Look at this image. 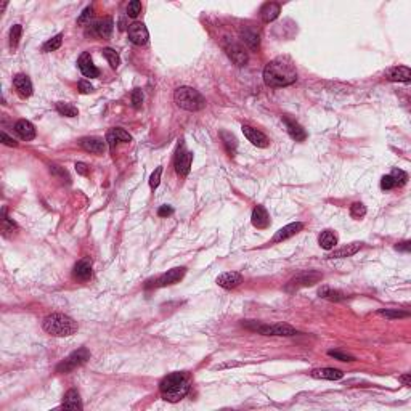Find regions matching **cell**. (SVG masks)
Masks as SVG:
<instances>
[{
    "label": "cell",
    "instance_id": "6da1fadb",
    "mask_svg": "<svg viewBox=\"0 0 411 411\" xmlns=\"http://www.w3.org/2000/svg\"><path fill=\"white\" fill-rule=\"evenodd\" d=\"M296 79V66L286 56H278L272 60L264 69V81L268 87H286L294 84Z\"/></svg>",
    "mask_w": 411,
    "mask_h": 411
},
{
    "label": "cell",
    "instance_id": "7a4b0ae2",
    "mask_svg": "<svg viewBox=\"0 0 411 411\" xmlns=\"http://www.w3.org/2000/svg\"><path fill=\"white\" fill-rule=\"evenodd\" d=\"M159 390L164 400L179 401L187 395L190 390V381L183 373H172L161 381Z\"/></svg>",
    "mask_w": 411,
    "mask_h": 411
},
{
    "label": "cell",
    "instance_id": "3957f363",
    "mask_svg": "<svg viewBox=\"0 0 411 411\" xmlns=\"http://www.w3.org/2000/svg\"><path fill=\"white\" fill-rule=\"evenodd\" d=\"M77 323L63 313H51L43 320V329L45 333L55 336V337H68L73 336L77 331Z\"/></svg>",
    "mask_w": 411,
    "mask_h": 411
},
{
    "label": "cell",
    "instance_id": "277c9868",
    "mask_svg": "<svg viewBox=\"0 0 411 411\" xmlns=\"http://www.w3.org/2000/svg\"><path fill=\"white\" fill-rule=\"evenodd\" d=\"M173 100H175L177 106L187 111H199L206 106V100L198 90L191 89V87H180L175 90L173 95Z\"/></svg>",
    "mask_w": 411,
    "mask_h": 411
},
{
    "label": "cell",
    "instance_id": "5b68a950",
    "mask_svg": "<svg viewBox=\"0 0 411 411\" xmlns=\"http://www.w3.org/2000/svg\"><path fill=\"white\" fill-rule=\"evenodd\" d=\"M243 325L248 329H252V331H256V333L264 334V336H296L297 334V331L287 325L270 326V325H264V323H257V321H244Z\"/></svg>",
    "mask_w": 411,
    "mask_h": 411
},
{
    "label": "cell",
    "instance_id": "8992f818",
    "mask_svg": "<svg viewBox=\"0 0 411 411\" xmlns=\"http://www.w3.org/2000/svg\"><path fill=\"white\" fill-rule=\"evenodd\" d=\"M90 358V352L87 350V348H79V350L73 352L69 357H66L63 362H61L58 366H56V373H69L76 370L77 366L84 365L87 360Z\"/></svg>",
    "mask_w": 411,
    "mask_h": 411
},
{
    "label": "cell",
    "instance_id": "52a82bcc",
    "mask_svg": "<svg viewBox=\"0 0 411 411\" xmlns=\"http://www.w3.org/2000/svg\"><path fill=\"white\" fill-rule=\"evenodd\" d=\"M321 278H323V275L318 272H313V270H310V272H302L287 283L286 291H297V289H301V287L313 286L315 283H318Z\"/></svg>",
    "mask_w": 411,
    "mask_h": 411
},
{
    "label": "cell",
    "instance_id": "ba28073f",
    "mask_svg": "<svg viewBox=\"0 0 411 411\" xmlns=\"http://www.w3.org/2000/svg\"><path fill=\"white\" fill-rule=\"evenodd\" d=\"M129 39L132 43H135V45L142 47L148 42V39H150V32H148L146 26L143 23L137 21L129 26Z\"/></svg>",
    "mask_w": 411,
    "mask_h": 411
},
{
    "label": "cell",
    "instance_id": "9c48e42d",
    "mask_svg": "<svg viewBox=\"0 0 411 411\" xmlns=\"http://www.w3.org/2000/svg\"><path fill=\"white\" fill-rule=\"evenodd\" d=\"M191 161H193V153L185 151V148L180 146L177 156H175V170L180 177H187L190 167H191Z\"/></svg>",
    "mask_w": 411,
    "mask_h": 411
},
{
    "label": "cell",
    "instance_id": "30bf717a",
    "mask_svg": "<svg viewBox=\"0 0 411 411\" xmlns=\"http://www.w3.org/2000/svg\"><path fill=\"white\" fill-rule=\"evenodd\" d=\"M223 47H225L226 55H228V56L231 58V61H233L234 65H238V66L246 65V61H248V53L244 51V48L240 45L238 42L228 40Z\"/></svg>",
    "mask_w": 411,
    "mask_h": 411
},
{
    "label": "cell",
    "instance_id": "8fae6325",
    "mask_svg": "<svg viewBox=\"0 0 411 411\" xmlns=\"http://www.w3.org/2000/svg\"><path fill=\"white\" fill-rule=\"evenodd\" d=\"M185 272L187 270L183 268V267H179V268H172L169 270L167 273H164L161 275L159 278L156 279V281L153 283L154 287H164V286H170V284H175L179 283L180 279L185 276Z\"/></svg>",
    "mask_w": 411,
    "mask_h": 411
},
{
    "label": "cell",
    "instance_id": "7c38bea8",
    "mask_svg": "<svg viewBox=\"0 0 411 411\" xmlns=\"http://www.w3.org/2000/svg\"><path fill=\"white\" fill-rule=\"evenodd\" d=\"M241 129H243L244 137H246L254 146H257V148H267L268 146V138H267L265 134H262L260 130L252 129L249 126H243Z\"/></svg>",
    "mask_w": 411,
    "mask_h": 411
},
{
    "label": "cell",
    "instance_id": "4fadbf2b",
    "mask_svg": "<svg viewBox=\"0 0 411 411\" xmlns=\"http://www.w3.org/2000/svg\"><path fill=\"white\" fill-rule=\"evenodd\" d=\"M106 145H108L106 140L98 138V137H87L81 140V146L84 150L95 154H103L104 150H106Z\"/></svg>",
    "mask_w": 411,
    "mask_h": 411
},
{
    "label": "cell",
    "instance_id": "5bb4252c",
    "mask_svg": "<svg viewBox=\"0 0 411 411\" xmlns=\"http://www.w3.org/2000/svg\"><path fill=\"white\" fill-rule=\"evenodd\" d=\"M13 85H15V89H16V92H18L20 97L28 98L32 95V82L26 74L15 76L13 77Z\"/></svg>",
    "mask_w": 411,
    "mask_h": 411
},
{
    "label": "cell",
    "instance_id": "9a60e30c",
    "mask_svg": "<svg viewBox=\"0 0 411 411\" xmlns=\"http://www.w3.org/2000/svg\"><path fill=\"white\" fill-rule=\"evenodd\" d=\"M302 228H304V223H301V222H296V223L286 225V226H283V228H279V230L276 231V234L273 236L272 243H281V241L289 240L291 236L297 234Z\"/></svg>",
    "mask_w": 411,
    "mask_h": 411
},
{
    "label": "cell",
    "instance_id": "2e32d148",
    "mask_svg": "<svg viewBox=\"0 0 411 411\" xmlns=\"http://www.w3.org/2000/svg\"><path fill=\"white\" fill-rule=\"evenodd\" d=\"M77 65H79V69H81V73L85 77H98L100 71L97 69V66L93 65V61L89 53H82L81 56H79Z\"/></svg>",
    "mask_w": 411,
    "mask_h": 411
},
{
    "label": "cell",
    "instance_id": "e0dca14e",
    "mask_svg": "<svg viewBox=\"0 0 411 411\" xmlns=\"http://www.w3.org/2000/svg\"><path fill=\"white\" fill-rule=\"evenodd\" d=\"M243 281V275L238 272H226L217 278V284L223 287V289H233Z\"/></svg>",
    "mask_w": 411,
    "mask_h": 411
},
{
    "label": "cell",
    "instance_id": "ac0fdd59",
    "mask_svg": "<svg viewBox=\"0 0 411 411\" xmlns=\"http://www.w3.org/2000/svg\"><path fill=\"white\" fill-rule=\"evenodd\" d=\"M252 225L259 230H264L270 225V217H268V212L265 211L264 206L254 207V211H252Z\"/></svg>",
    "mask_w": 411,
    "mask_h": 411
},
{
    "label": "cell",
    "instance_id": "d6986e66",
    "mask_svg": "<svg viewBox=\"0 0 411 411\" xmlns=\"http://www.w3.org/2000/svg\"><path fill=\"white\" fill-rule=\"evenodd\" d=\"M284 121V124H286V129H287V134H289V137L292 140H296V142H304L305 138H307V132L302 129L301 124H297L296 121H291L289 118H283Z\"/></svg>",
    "mask_w": 411,
    "mask_h": 411
},
{
    "label": "cell",
    "instance_id": "ffe728a7",
    "mask_svg": "<svg viewBox=\"0 0 411 411\" xmlns=\"http://www.w3.org/2000/svg\"><path fill=\"white\" fill-rule=\"evenodd\" d=\"M15 132L18 134L23 140H26V142H29V140H32L34 137H36V129H34V126L26 119H21V121L16 122Z\"/></svg>",
    "mask_w": 411,
    "mask_h": 411
},
{
    "label": "cell",
    "instance_id": "44dd1931",
    "mask_svg": "<svg viewBox=\"0 0 411 411\" xmlns=\"http://www.w3.org/2000/svg\"><path fill=\"white\" fill-rule=\"evenodd\" d=\"M279 12H281V7L275 2H268L260 8V18L264 23H272L279 16Z\"/></svg>",
    "mask_w": 411,
    "mask_h": 411
},
{
    "label": "cell",
    "instance_id": "7402d4cb",
    "mask_svg": "<svg viewBox=\"0 0 411 411\" xmlns=\"http://www.w3.org/2000/svg\"><path fill=\"white\" fill-rule=\"evenodd\" d=\"M387 79L393 82H409L411 79V71L406 66H395L390 68L387 71Z\"/></svg>",
    "mask_w": 411,
    "mask_h": 411
},
{
    "label": "cell",
    "instance_id": "603a6c76",
    "mask_svg": "<svg viewBox=\"0 0 411 411\" xmlns=\"http://www.w3.org/2000/svg\"><path fill=\"white\" fill-rule=\"evenodd\" d=\"M130 140H132V137H130L126 130H122V129H111L109 132L106 134V143L109 145L111 151L116 148L118 142H130Z\"/></svg>",
    "mask_w": 411,
    "mask_h": 411
},
{
    "label": "cell",
    "instance_id": "cb8c5ba5",
    "mask_svg": "<svg viewBox=\"0 0 411 411\" xmlns=\"http://www.w3.org/2000/svg\"><path fill=\"white\" fill-rule=\"evenodd\" d=\"M74 278L81 279V281H87L90 276H92V264L89 259H82L79 260L76 267H74V272H73Z\"/></svg>",
    "mask_w": 411,
    "mask_h": 411
},
{
    "label": "cell",
    "instance_id": "d4e9b609",
    "mask_svg": "<svg viewBox=\"0 0 411 411\" xmlns=\"http://www.w3.org/2000/svg\"><path fill=\"white\" fill-rule=\"evenodd\" d=\"M61 408L65 409H82V401H81V395L76 389H71L66 392V395L63 398V403H61Z\"/></svg>",
    "mask_w": 411,
    "mask_h": 411
},
{
    "label": "cell",
    "instance_id": "484cf974",
    "mask_svg": "<svg viewBox=\"0 0 411 411\" xmlns=\"http://www.w3.org/2000/svg\"><path fill=\"white\" fill-rule=\"evenodd\" d=\"M312 378H317V379H328V381H337L344 376V373L340 370H336V368H318V370H313L310 373Z\"/></svg>",
    "mask_w": 411,
    "mask_h": 411
},
{
    "label": "cell",
    "instance_id": "4316f807",
    "mask_svg": "<svg viewBox=\"0 0 411 411\" xmlns=\"http://www.w3.org/2000/svg\"><path fill=\"white\" fill-rule=\"evenodd\" d=\"M362 249V243H352V244H347V246H342L339 248L337 251L331 252L328 256L329 259H344V257H350L354 254H357L358 251Z\"/></svg>",
    "mask_w": 411,
    "mask_h": 411
},
{
    "label": "cell",
    "instance_id": "83f0119b",
    "mask_svg": "<svg viewBox=\"0 0 411 411\" xmlns=\"http://www.w3.org/2000/svg\"><path fill=\"white\" fill-rule=\"evenodd\" d=\"M112 28H114V23H112L111 18H104V20H100L98 23H95L93 29H95V34L103 39H108L112 32Z\"/></svg>",
    "mask_w": 411,
    "mask_h": 411
},
{
    "label": "cell",
    "instance_id": "f1b7e54d",
    "mask_svg": "<svg viewBox=\"0 0 411 411\" xmlns=\"http://www.w3.org/2000/svg\"><path fill=\"white\" fill-rule=\"evenodd\" d=\"M318 243H320V246L323 249L329 251V249H333L336 244H337V236H336V233H333L331 230H325V231L320 234Z\"/></svg>",
    "mask_w": 411,
    "mask_h": 411
},
{
    "label": "cell",
    "instance_id": "f546056e",
    "mask_svg": "<svg viewBox=\"0 0 411 411\" xmlns=\"http://www.w3.org/2000/svg\"><path fill=\"white\" fill-rule=\"evenodd\" d=\"M320 297H323V299H328L331 302H339V301H342L345 299V294L344 292H340L337 289H333V287H329V286H323L321 289L318 291Z\"/></svg>",
    "mask_w": 411,
    "mask_h": 411
},
{
    "label": "cell",
    "instance_id": "4dcf8cb0",
    "mask_svg": "<svg viewBox=\"0 0 411 411\" xmlns=\"http://www.w3.org/2000/svg\"><path fill=\"white\" fill-rule=\"evenodd\" d=\"M241 36H243V40L248 43V47L251 50H257L259 48V43H260V39H259V32H256L254 29H244L241 32Z\"/></svg>",
    "mask_w": 411,
    "mask_h": 411
},
{
    "label": "cell",
    "instance_id": "1f68e13d",
    "mask_svg": "<svg viewBox=\"0 0 411 411\" xmlns=\"http://www.w3.org/2000/svg\"><path fill=\"white\" fill-rule=\"evenodd\" d=\"M56 111L61 116H66V118H76L79 114L76 106H73V104H69V103H63V101L56 103Z\"/></svg>",
    "mask_w": 411,
    "mask_h": 411
},
{
    "label": "cell",
    "instance_id": "d6a6232c",
    "mask_svg": "<svg viewBox=\"0 0 411 411\" xmlns=\"http://www.w3.org/2000/svg\"><path fill=\"white\" fill-rule=\"evenodd\" d=\"M61 42H63V34H58V36L51 37L50 40H47L45 43H43L42 50L47 51V53H48V51H55V50H58L61 47Z\"/></svg>",
    "mask_w": 411,
    "mask_h": 411
},
{
    "label": "cell",
    "instance_id": "836d02e7",
    "mask_svg": "<svg viewBox=\"0 0 411 411\" xmlns=\"http://www.w3.org/2000/svg\"><path fill=\"white\" fill-rule=\"evenodd\" d=\"M103 55H104V58L108 60V63H109V66H111L112 69H116V68L121 65V58H119V55H118V51H116V50H112V48H104V50H103Z\"/></svg>",
    "mask_w": 411,
    "mask_h": 411
},
{
    "label": "cell",
    "instance_id": "e575fe53",
    "mask_svg": "<svg viewBox=\"0 0 411 411\" xmlns=\"http://www.w3.org/2000/svg\"><path fill=\"white\" fill-rule=\"evenodd\" d=\"M222 140H223V145L226 148V151H228V154L233 156L236 151V145H238L236 143V138L228 132H222Z\"/></svg>",
    "mask_w": 411,
    "mask_h": 411
},
{
    "label": "cell",
    "instance_id": "d590c367",
    "mask_svg": "<svg viewBox=\"0 0 411 411\" xmlns=\"http://www.w3.org/2000/svg\"><path fill=\"white\" fill-rule=\"evenodd\" d=\"M390 177L393 179V182H395V187H403L405 183L408 182V173L403 172L401 169H393L392 173H390Z\"/></svg>",
    "mask_w": 411,
    "mask_h": 411
},
{
    "label": "cell",
    "instance_id": "8d00e7d4",
    "mask_svg": "<svg viewBox=\"0 0 411 411\" xmlns=\"http://www.w3.org/2000/svg\"><path fill=\"white\" fill-rule=\"evenodd\" d=\"M21 32H23L21 24H15L13 28H12V31H10V45L12 47L18 45V42L21 39Z\"/></svg>",
    "mask_w": 411,
    "mask_h": 411
},
{
    "label": "cell",
    "instance_id": "74e56055",
    "mask_svg": "<svg viewBox=\"0 0 411 411\" xmlns=\"http://www.w3.org/2000/svg\"><path fill=\"white\" fill-rule=\"evenodd\" d=\"M350 215H352L354 218H362V217H365V215H366V207H365V204H362V203H354V204L350 206Z\"/></svg>",
    "mask_w": 411,
    "mask_h": 411
},
{
    "label": "cell",
    "instance_id": "f35d334b",
    "mask_svg": "<svg viewBox=\"0 0 411 411\" xmlns=\"http://www.w3.org/2000/svg\"><path fill=\"white\" fill-rule=\"evenodd\" d=\"M140 12H142V4H140L138 0H132L127 7V15L130 18H137Z\"/></svg>",
    "mask_w": 411,
    "mask_h": 411
},
{
    "label": "cell",
    "instance_id": "ab89813d",
    "mask_svg": "<svg viewBox=\"0 0 411 411\" xmlns=\"http://www.w3.org/2000/svg\"><path fill=\"white\" fill-rule=\"evenodd\" d=\"M379 315L386 318H403L408 317V312H397V310H379Z\"/></svg>",
    "mask_w": 411,
    "mask_h": 411
},
{
    "label": "cell",
    "instance_id": "60d3db41",
    "mask_svg": "<svg viewBox=\"0 0 411 411\" xmlns=\"http://www.w3.org/2000/svg\"><path fill=\"white\" fill-rule=\"evenodd\" d=\"M161 173H162V167H157L150 177V187L154 190L159 187V182H161Z\"/></svg>",
    "mask_w": 411,
    "mask_h": 411
},
{
    "label": "cell",
    "instance_id": "b9f144b4",
    "mask_svg": "<svg viewBox=\"0 0 411 411\" xmlns=\"http://www.w3.org/2000/svg\"><path fill=\"white\" fill-rule=\"evenodd\" d=\"M329 357L336 358V360H340V362H354L355 358L352 355H347V354H342V352H337V350H329L328 352Z\"/></svg>",
    "mask_w": 411,
    "mask_h": 411
},
{
    "label": "cell",
    "instance_id": "7bdbcfd3",
    "mask_svg": "<svg viewBox=\"0 0 411 411\" xmlns=\"http://www.w3.org/2000/svg\"><path fill=\"white\" fill-rule=\"evenodd\" d=\"M142 103H143V93L140 89H135L132 92V104H134V108L138 109L140 106H142Z\"/></svg>",
    "mask_w": 411,
    "mask_h": 411
},
{
    "label": "cell",
    "instance_id": "ee69618b",
    "mask_svg": "<svg viewBox=\"0 0 411 411\" xmlns=\"http://www.w3.org/2000/svg\"><path fill=\"white\" fill-rule=\"evenodd\" d=\"M13 230H16V223L12 222L10 218L5 215V211H4V234L8 236V233H13Z\"/></svg>",
    "mask_w": 411,
    "mask_h": 411
},
{
    "label": "cell",
    "instance_id": "f6af8a7d",
    "mask_svg": "<svg viewBox=\"0 0 411 411\" xmlns=\"http://www.w3.org/2000/svg\"><path fill=\"white\" fill-rule=\"evenodd\" d=\"M381 188L382 190H392V188H395V182H393V179L390 175H384L381 179Z\"/></svg>",
    "mask_w": 411,
    "mask_h": 411
},
{
    "label": "cell",
    "instance_id": "bcb514c9",
    "mask_svg": "<svg viewBox=\"0 0 411 411\" xmlns=\"http://www.w3.org/2000/svg\"><path fill=\"white\" fill-rule=\"evenodd\" d=\"M50 170H51V173H55L56 177H61L63 180L69 182V175H68V172L65 169L58 167V165H50Z\"/></svg>",
    "mask_w": 411,
    "mask_h": 411
},
{
    "label": "cell",
    "instance_id": "7dc6e473",
    "mask_svg": "<svg viewBox=\"0 0 411 411\" xmlns=\"http://www.w3.org/2000/svg\"><path fill=\"white\" fill-rule=\"evenodd\" d=\"M92 13H93L92 7H87L85 10L82 12V15H81V16H79V18H77V23H79V24H85L87 21H89V20L92 18Z\"/></svg>",
    "mask_w": 411,
    "mask_h": 411
},
{
    "label": "cell",
    "instance_id": "c3c4849f",
    "mask_svg": "<svg viewBox=\"0 0 411 411\" xmlns=\"http://www.w3.org/2000/svg\"><path fill=\"white\" fill-rule=\"evenodd\" d=\"M172 214H173V209L170 206H161L159 211H157V215L159 217H169Z\"/></svg>",
    "mask_w": 411,
    "mask_h": 411
},
{
    "label": "cell",
    "instance_id": "681fc988",
    "mask_svg": "<svg viewBox=\"0 0 411 411\" xmlns=\"http://www.w3.org/2000/svg\"><path fill=\"white\" fill-rule=\"evenodd\" d=\"M79 90H81L82 93H90V92L93 90V87L90 85V82L81 81V82H79Z\"/></svg>",
    "mask_w": 411,
    "mask_h": 411
},
{
    "label": "cell",
    "instance_id": "f907efd6",
    "mask_svg": "<svg viewBox=\"0 0 411 411\" xmlns=\"http://www.w3.org/2000/svg\"><path fill=\"white\" fill-rule=\"evenodd\" d=\"M0 137H2V142H4L7 146H18V143H16L12 137H8L7 132H2V135H0Z\"/></svg>",
    "mask_w": 411,
    "mask_h": 411
},
{
    "label": "cell",
    "instance_id": "816d5d0a",
    "mask_svg": "<svg viewBox=\"0 0 411 411\" xmlns=\"http://www.w3.org/2000/svg\"><path fill=\"white\" fill-rule=\"evenodd\" d=\"M76 170L81 173V175H89V167L84 162H77L76 164Z\"/></svg>",
    "mask_w": 411,
    "mask_h": 411
},
{
    "label": "cell",
    "instance_id": "f5cc1de1",
    "mask_svg": "<svg viewBox=\"0 0 411 411\" xmlns=\"http://www.w3.org/2000/svg\"><path fill=\"white\" fill-rule=\"evenodd\" d=\"M397 251H403V252H409L411 251V243L409 241H403V243H400L395 246Z\"/></svg>",
    "mask_w": 411,
    "mask_h": 411
},
{
    "label": "cell",
    "instance_id": "db71d44e",
    "mask_svg": "<svg viewBox=\"0 0 411 411\" xmlns=\"http://www.w3.org/2000/svg\"><path fill=\"white\" fill-rule=\"evenodd\" d=\"M403 386H409L411 384V379H409V374H403V376H400V379H398Z\"/></svg>",
    "mask_w": 411,
    "mask_h": 411
}]
</instances>
